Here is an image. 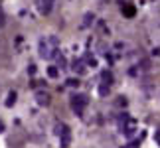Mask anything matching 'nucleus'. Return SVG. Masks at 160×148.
I'll return each instance as SVG.
<instances>
[{"label":"nucleus","mask_w":160,"mask_h":148,"mask_svg":"<svg viewBox=\"0 0 160 148\" xmlns=\"http://www.w3.org/2000/svg\"><path fill=\"white\" fill-rule=\"evenodd\" d=\"M73 69L79 71V73H83V71H85V69H83V61H75V63H73Z\"/></svg>","instance_id":"1a4fd4ad"},{"label":"nucleus","mask_w":160,"mask_h":148,"mask_svg":"<svg viewBox=\"0 0 160 148\" xmlns=\"http://www.w3.org/2000/svg\"><path fill=\"white\" fill-rule=\"evenodd\" d=\"M58 52V38H46L40 42V55L44 59H52Z\"/></svg>","instance_id":"f257e3e1"},{"label":"nucleus","mask_w":160,"mask_h":148,"mask_svg":"<svg viewBox=\"0 0 160 148\" xmlns=\"http://www.w3.org/2000/svg\"><path fill=\"white\" fill-rule=\"evenodd\" d=\"M99 95H101V97L109 95V85H101V87H99Z\"/></svg>","instance_id":"9d476101"},{"label":"nucleus","mask_w":160,"mask_h":148,"mask_svg":"<svg viewBox=\"0 0 160 148\" xmlns=\"http://www.w3.org/2000/svg\"><path fill=\"white\" fill-rule=\"evenodd\" d=\"M55 134L58 136H69V126L63 125V122H58L55 125Z\"/></svg>","instance_id":"39448f33"},{"label":"nucleus","mask_w":160,"mask_h":148,"mask_svg":"<svg viewBox=\"0 0 160 148\" xmlns=\"http://www.w3.org/2000/svg\"><path fill=\"white\" fill-rule=\"evenodd\" d=\"M67 85H71V87H75V85H79L77 79H67Z\"/></svg>","instance_id":"f8f14e48"},{"label":"nucleus","mask_w":160,"mask_h":148,"mask_svg":"<svg viewBox=\"0 0 160 148\" xmlns=\"http://www.w3.org/2000/svg\"><path fill=\"white\" fill-rule=\"evenodd\" d=\"M87 103H89V97L87 95H81V93H79V95H73L71 97V109L75 111L77 115L83 113V109L87 107Z\"/></svg>","instance_id":"f03ea898"},{"label":"nucleus","mask_w":160,"mask_h":148,"mask_svg":"<svg viewBox=\"0 0 160 148\" xmlns=\"http://www.w3.org/2000/svg\"><path fill=\"white\" fill-rule=\"evenodd\" d=\"M48 75H50V77H58V69H55V67H50V69H48Z\"/></svg>","instance_id":"9b49d317"},{"label":"nucleus","mask_w":160,"mask_h":148,"mask_svg":"<svg viewBox=\"0 0 160 148\" xmlns=\"http://www.w3.org/2000/svg\"><path fill=\"white\" fill-rule=\"evenodd\" d=\"M2 20H4V16H2V12H0V26H2V24H4Z\"/></svg>","instance_id":"ddd939ff"},{"label":"nucleus","mask_w":160,"mask_h":148,"mask_svg":"<svg viewBox=\"0 0 160 148\" xmlns=\"http://www.w3.org/2000/svg\"><path fill=\"white\" fill-rule=\"evenodd\" d=\"M121 12H122V16H127V18H134V14H137V8H134L132 4H125L121 8Z\"/></svg>","instance_id":"423d86ee"},{"label":"nucleus","mask_w":160,"mask_h":148,"mask_svg":"<svg viewBox=\"0 0 160 148\" xmlns=\"http://www.w3.org/2000/svg\"><path fill=\"white\" fill-rule=\"evenodd\" d=\"M4 131V125H2V122H0V132H2Z\"/></svg>","instance_id":"4468645a"},{"label":"nucleus","mask_w":160,"mask_h":148,"mask_svg":"<svg viewBox=\"0 0 160 148\" xmlns=\"http://www.w3.org/2000/svg\"><path fill=\"white\" fill-rule=\"evenodd\" d=\"M101 79H103V85H109V87H111V83H113V73H109V71H103Z\"/></svg>","instance_id":"0eeeda50"},{"label":"nucleus","mask_w":160,"mask_h":148,"mask_svg":"<svg viewBox=\"0 0 160 148\" xmlns=\"http://www.w3.org/2000/svg\"><path fill=\"white\" fill-rule=\"evenodd\" d=\"M16 103V93H14V91H12V93L8 95V101H6V107H12V105H14Z\"/></svg>","instance_id":"6e6552de"},{"label":"nucleus","mask_w":160,"mask_h":148,"mask_svg":"<svg viewBox=\"0 0 160 148\" xmlns=\"http://www.w3.org/2000/svg\"><path fill=\"white\" fill-rule=\"evenodd\" d=\"M36 101H38L40 107H48V105H50V95H48L46 91H38V93H36Z\"/></svg>","instance_id":"20e7f679"},{"label":"nucleus","mask_w":160,"mask_h":148,"mask_svg":"<svg viewBox=\"0 0 160 148\" xmlns=\"http://www.w3.org/2000/svg\"><path fill=\"white\" fill-rule=\"evenodd\" d=\"M53 2H55V0H38V8H40V12H42V14H50Z\"/></svg>","instance_id":"7ed1b4c3"}]
</instances>
